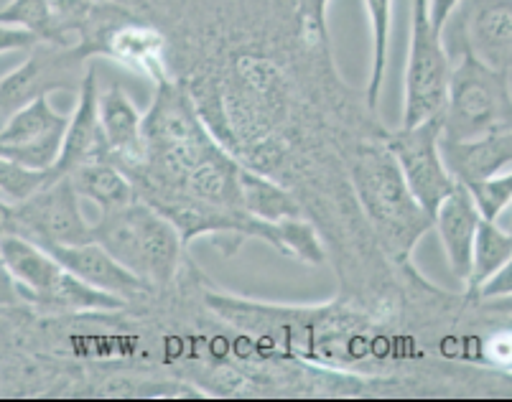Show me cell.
<instances>
[{
    "mask_svg": "<svg viewBox=\"0 0 512 402\" xmlns=\"http://www.w3.org/2000/svg\"><path fill=\"white\" fill-rule=\"evenodd\" d=\"M329 3L332 0H296V18H299L301 39L306 44H327L329 41Z\"/></svg>",
    "mask_w": 512,
    "mask_h": 402,
    "instance_id": "obj_24",
    "label": "cell"
},
{
    "mask_svg": "<svg viewBox=\"0 0 512 402\" xmlns=\"http://www.w3.org/2000/svg\"><path fill=\"white\" fill-rule=\"evenodd\" d=\"M464 186L472 191L474 201H477V207L484 219H495L497 222L512 204V168L510 171H502V174L492 176V179L472 181V184Z\"/></svg>",
    "mask_w": 512,
    "mask_h": 402,
    "instance_id": "obj_22",
    "label": "cell"
},
{
    "mask_svg": "<svg viewBox=\"0 0 512 402\" xmlns=\"http://www.w3.org/2000/svg\"><path fill=\"white\" fill-rule=\"evenodd\" d=\"M77 36V54L82 59L92 54L110 56L113 62L151 79L153 87L171 79L164 59V36L146 23H100L97 28L85 26Z\"/></svg>",
    "mask_w": 512,
    "mask_h": 402,
    "instance_id": "obj_8",
    "label": "cell"
},
{
    "mask_svg": "<svg viewBox=\"0 0 512 402\" xmlns=\"http://www.w3.org/2000/svg\"><path fill=\"white\" fill-rule=\"evenodd\" d=\"M441 153L459 184L492 179L512 166V128L472 140H446L441 135Z\"/></svg>",
    "mask_w": 512,
    "mask_h": 402,
    "instance_id": "obj_14",
    "label": "cell"
},
{
    "mask_svg": "<svg viewBox=\"0 0 512 402\" xmlns=\"http://www.w3.org/2000/svg\"><path fill=\"white\" fill-rule=\"evenodd\" d=\"M441 133H444V125H441V115H436L418 125H400L383 140L393 153L408 189L413 191L418 204L431 214V219L441 201L456 186V179L449 174L444 153H441Z\"/></svg>",
    "mask_w": 512,
    "mask_h": 402,
    "instance_id": "obj_5",
    "label": "cell"
},
{
    "mask_svg": "<svg viewBox=\"0 0 512 402\" xmlns=\"http://www.w3.org/2000/svg\"><path fill=\"white\" fill-rule=\"evenodd\" d=\"M500 219H505V224H502V227H505V229H507V235L512 237V204H510V207H507V212L502 214Z\"/></svg>",
    "mask_w": 512,
    "mask_h": 402,
    "instance_id": "obj_32",
    "label": "cell"
},
{
    "mask_svg": "<svg viewBox=\"0 0 512 402\" xmlns=\"http://www.w3.org/2000/svg\"><path fill=\"white\" fill-rule=\"evenodd\" d=\"M51 179V171H39V168L21 166L11 158L0 156V194L11 201L29 199L34 191H39L46 181Z\"/></svg>",
    "mask_w": 512,
    "mask_h": 402,
    "instance_id": "obj_23",
    "label": "cell"
},
{
    "mask_svg": "<svg viewBox=\"0 0 512 402\" xmlns=\"http://www.w3.org/2000/svg\"><path fill=\"white\" fill-rule=\"evenodd\" d=\"M456 11L462 49L497 72L512 67V0H464Z\"/></svg>",
    "mask_w": 512,
    "mask_h": 402,
    "instance_id": "obj_9",
    "label": "cell"
},
{
    "mask_svg": "<svg viewBox=\"0 0 512 402\" xmlns=\"http://www.w3.org/2000/svg\"><path fill=\"white\" fill-rule=\"evenodd\" d=\"M49 3L59 16V21H62V26L69 31V36L79 34L97 8L95 0H49Z\"/></svg>",
    "mask_w": 512,
    "mask_h": 402,
    "instance_id": "obj_25",
    "label": "cell"
},
{
    "mask_svg": "<svg viewBox=\"0 0 512 402\" xmlns=\"http://www.w3.org/2000/svg\"><path fill=\"white\" fill-rule=\"evenodd\" d=\"M82 196L74 189L69 176H51L39 191L23 201H13L16 207V229L13 235L29 237L41 247L49 245H79L92 240V224L79 209Z\"/></svg>",
    "mask_w": 512,
    "mask_h": 402,
    "instance_id": "obj_6",
    "label": "cell"
},
{
    "mask_svg": "<svg viewBox=\"0 0 512 402\" xmlns=\"http://www.w3.org/2000/svg\"><path fill=\"white\" fill-rule=\"evenodd\" d=\"M0 125H3V120H0Z\"/></svg>",
    "mask_w": 512,
    "mask_h": 402,
    "instance_id": "obj_33",
    "label": "cell"
},
{
    "mask_svg": "<svg viewBox=\"0 0 512 402\" xmlns=\"http://www.w3.org/2000/svg\"><path fill=\"white\" fill-rule=\"evenodd\" d=\"M110 161L105 133L100 123V90H97V74L87 69L85 79L79 84V100L69 115V128L64 135L62 153L51 166V176H69L87 163Z\"/></svg>",
    "mask_w": 512,
    "mask_h": 402,
    "instance_id": "obj_10",
    "label": "cell"
},
{
    "mask_svg": "<svg viewBox=\"0 0 512 402\" xmlns=\"http://www.w3.org/2000/svg\"><path fill=\"white\" fill-rule=\"evenodd\" d=\"M352 186L383 250L395 263L406 265L413 247L434 227V219L408 189L385 143L360 146L352 163Z\"/></svg>",
    "mask_w": 512,
    "mask_h": 402,
    "instance_id": "obj_1",
    "label": "cell"
},
{
    "mask_svg": "<svg viewBox=\"0 0 512 402\" xmlns=\"http://www.w3.org/2000/svg\"><path fill=\"white\" fill-rule=\"evenodd\" d=\"M495 298H512V255L474 296V301H495Z\"/></svg>",
    "mask_w": 512,
    "mask_h": 402,
    "instance_id": "obj_26",
    "label": "cell"
},
{
    "mask_svg": "<svg viewBox=\"0 0 512 402\" xmlns=\"http://www.w3.org/2000/svg\"><path fill=\"white\" fill-rule=\"evenodd\" d=\"M441 125L446 140H472L512 128L502 74L469 49L459 51V62L451 69Z\"/></svg>",
    "mask_w": 512,
    "mask_h": 402,
    "instance_id": "obj_3",
    "label": "cell"
},
{
    "mask_svg": "<svg viewBox=\"0 0 512 402\" xmlns=\"http://www.w3.org/2000/svg\"><path fill=\"white\" fill-rule=\"evenodd\" d=\"M36 306L49 308V311H67V313H82V311H115V308H123V298L113 296V293H105L95 285L79 280L77 275H72L69 270H62L59 280L54 283L49 293L41 298Z\"/></svg>",
    "mask_w": 512,
    "mask_h": 402,
    "instance_id": "obj_19",
    "label": "cell"
},
{
    "mask_svg": "<svg viewBox=\"0 0 512 402\" xmlns=\"http://www.w3.org/2000/svg\"><path fill=\"white\" fill-rule=\"evenodd\" d=\"M0 257L16 283L18 296L39 303L62 275V265L46 247L21 235L0 237Z\"/></svg>",
    "mask_w": 512,
    "mask_h": 402,
    "instance_id": "obj_15",
    "label": "cell"
},
{
    "mask_svg": "<svg viewBox=\"0 0 512 402\" xmlns=\"http://www.w3.org/2000/svg\"><path fill=\"white\" fill-rule=\"evenodd\" d=\"M367 21H370L372 39V59H370V79H367V105L377 110L380 92H383L385 69H388L390 34H393V0H365Z\"/></svg>",
    "mask_w": 512,
    "mask_h": 402,
    "instance_id": "obj_21",
    "label": "cell"
},
{
    "mask_svg": "<svg viewBox=\"0 0 512 402\" xmlns=\"http://www.w3.org/2000/svg\"><path fill=\"white\" fill-rule=\"evenodd\" d=\"M482 219L484 217L479 212L472 191L459 184V181H456V186L441 201L434 214V227L439 232L441 245H444L451 273L462 283H467L469 273H472L474 240H477V229Z\"/></svg>",
    "mask_w": 512,
    "mask_h": 402,
    "instance_id": "obj_13",
    "label": "cell"
},
{
    "mask_svg": "<svg viewBox=\"0 0 512 402\" xmlns=\"http://www.w3.org/2000/svg\"><path fill=\"white\" fill-rule=\"evenodd\" d=\"M462 3L464 0H431V18H434V23L441 31H444L449 18L454 16L456 8L462 6Z\"/></svg>",
    "mask_w": 512,
    "mask_h": 402,
    "instance_id": "obj_28",
    "label": "cell"
},
{
    "mask_svg": "<svg viewBox=\"0 0 512 402\" xmlns=\"http://www.w3.org/2000/svg\"><path fill=\"white\" fill-rule=\"evenodd\" d=\"M16 296V283H13L11 273H8L6 265H3V257H0V303H13Z\"/></svg>",
    "mask_w": 512,
    "mask_h": 402,
    "instance_id": "obj_29",
    "label": "cell"
},
{
    "mask_svg": "<svg viewBox=\"0 0 512 402\" xmlns=\"http://www.w3.org/2000/svg\"><path fill=\"white\" fill-rule=\"evenodd\" d=\"M143 120L146 115L138 112L120 84H110L105 92H100V123L110 163L123 168L125 174L141 168L148 158Z\"/></svg>",
    "mask_w": 512,
    "mask_h": 402,
    "instance_id": "obj_12",
    "label": "cell"
},
{
    "mask_svg": "<svg viewBox=\"0 0 512 402\" xmlns=\"http://www.w3.org/2000/svg\"><path fill=\"white\" fill-rule=\"evenodd\" d=\"M39 46V39L29 31H23L18 26H8V23H0V54H8V51H31Z\"/></svg>",
    "mask_w": 512,
    "mask_h": 402,
    "instance_id": "obj_27",
    "label": "cell"
},
{
    "mask_svg": "<svg viewBox=\"0 0 512 402\" xmlns=\"http://www.w3.org/2000/svg\"><path fill=\"white\" fill-rule=\"evenodd\" d=\"M13 229H16V207L0 201V237L13 235Z\"/></svg>",
    "mask_w": 512,
    "mask_h": 402,
    "instance_id": "obj_30",
    "label": "cell"
},
{
    "mask_svg": "<svg viewBox=\"0 0 512 402\" xmlns=\"http://www.w3.org/2000/svg\"><path fill=\"white\" fill-rule=\"evenodd\" d=\"M46 250L57 257L64 270H69L85 283L95 285L100 291L123 298L125 303L153 291L151 285L130 273L120 260H115V255H110L95 240L79 242V245H49Z\"/></svg>",
    "mask_w": 512,
    "mask_h": 402,
    "instance_id": "obj_11",
    "label": "cell"
},
{
    "mask_svg": "<svg viewBox=\"0 0 512 402\" xmlns=\"http://www.w3.org/2000/svg\"><path fill=\"white\" fill-rule=\"evenodd\" d=\"M492 352H495L505 364H512V326H507V331L502 334V339L497 341L495 347H492Z\"/></svg>",
    "mask_w": 512,
    "mask_h": 402,
    "instance_id": "obj_31",
    "label": "cell"
},
{
    "mask_svg": "<svg viewBox=\"0 0 512 402\" xmlns=\"http://www.w3.org/2000/svg\"><path fill=\"white\" fill-rule=\"evenodd\" d=\"M69 179H72L77 194L97 204L100 212H113V209L125 207L130 201L141 199L133 179L110 161L87 163V166L72 171Z\"/></svg>",
    "mask_w": 512,
    "mask_h": 402,
    "instance_id": "obj_16",
    "label": "cell"
},
{
    "mask_svg": "<svg viewBox=\"0 0 512 402\" xmlns=\"http://www.w3.org/2000/svg\"><path fill=\"white\" fill-rule=\"evenodd\" d=\"M67 128L69 115L54 110L49 95L41 92L0 125V156L21 166L51 171L62 153Z\"/></svg>",
    "mask_w": 512,
    "mask_h": 402,
    "instance_id": "obj_7",
    "label": "cell"
},
{
    "mask_svg": "<svg viewBox=\"0 0 512 402\" xmlns=\"http://www.w3.org/2000/svg\"><path fill=\"white\" fill-rule=\"evenodd\" d=\"M451 69L454 62L444 46V31L431 18V0H413L400 125H418L441 115Z\"/></svg>",
    "mask_w": 512,
    "mask_h": 402,
    "instance_id": "obj_4",
    "label": "cell"
},
{
    "mask_svg": "<svg viewBox=\"0 0 512 402\" xmlns=\"http://www.w3.org/2000/svg\"><path fill=\"white\" fill-rule=\"evenodd\" d=\"M0 23L29 31L39 44L72 46L69 31L62 26L49 0H11L6 8H0Z\"/></svg>",
    "mask_w": 512,
    "mask_h": 402,
    "instance_id": "obj_20",
    "label": "cell"
},
{
    "mask_svg": "<svg viewBox=\"0 0 512 402\" xmlns=\"http://www.w3.org/2000/svg\"><path fill=\"white\" fill-rule=\"evenodd\" d=\"M237 199H240V207L260 222L278 224L301 217L299 201L293 199L283 186L273 184L271 179H265L245 166H240L237 171Z\"/></svg>",
    "mask_w": 512,
    "mask_h": 402,
    "instance_id": "obj_17",
    "label": "cell"
},
{
    "mask_svg": "<svg viewBox=\"0 0 512 402\" xmlns=\"http://www.w3.org/2000/svg\"><path fill=\"white\" fill-rule=\"evenodd\" d=\"M92 240L151 288L169 285L176 278L186 245L176 224L146 199L100 212V219L92 224Z\"/></svg>",
    "mask_w": 512,
    "mask_h": 402,
    "instance_id": "obj_2",
    "label": "cell"
},
{
    "mask_svg": "<svg viewBox=\"0 0 512 402\" xmlns=\"http://www.w3.org/2000/svg\"><path fill=\"white\" fill-rule=\"evenodd\" d=\"M512 255V237L507 229L495 219H482L477 229V240H474L472 252V273H469L467 298L474 301L477 291L482 288Z\"/></svg>",
    "mask_w": 512,
    "mask_h": 402,
    "instance_id": "obj_18",
    "label": "cell"
}]
</instances>
